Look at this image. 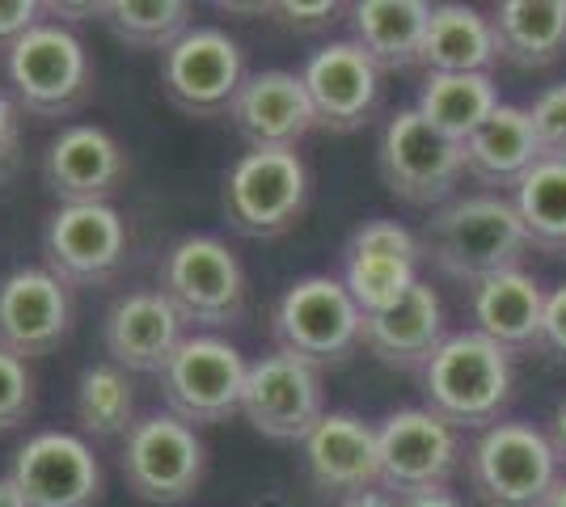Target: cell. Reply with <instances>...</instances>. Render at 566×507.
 Wrapping results in <instances>:
<instances>
[{
  "instance_id": "obj_24",
  "label": "cell",
  "mask_w": 566,
  "mask_h": 507,
  "mask_svg": "<svg viewBox=\"0 0 566 507\" xmlns=\"http://www.w3.org/2000/svg\"><path fill=\"white\" fill-rule=\"evenodd\" d=\"M427 22H431L427 0H359L352 4L355 43L377 64V73H401V68L419 64Z\"/></svg>"
},
{
  "instance_id": "obj_1",
  "label": "cell",
  "mask_w": 566,
  "mask_h": 507,
  "mask_svg": "<svg viewBox=\"0 0 566 507\" xmlns=\"http://www.w3.org/2000/svg\"><path fill=\"white\" fill-rule=\"evenodd\" d=\"M423 254L452 279L482 284L499 271H516L528 233L516 216V203L503 194H465L449 199L423 224Z\"/></svg>"
},
{
  "instance_id": "obj_40",
  "label": "cell",
  "mask_w": 566,
  "mask_h": 507,
  "mask_svg": "<svg viewBox=\"0 0 566 507\" xmlns=\"http://www.w3.org/2000/svg\"><path fill=\"white\" fill-rule=\"evenodd\" d=\"M338 507H401L394 495H385V490H359V495H347Z\"/></svg>"
},
{
  "instance_id": "obj_9",
  "label": "cell",
  "mask_w": 566,
  "mask_h": 507,
  "mask_svg": "<svg viewBox=\"0 0 566 507\" xmlns=\"http://www.w3.org/2000/svg\"><path fill=\"white\" fill-rule=\"evenodd\" d=\"M250 363L241 360L233 342L216 335H190L161 368V393L169 414H178L190 427H212L241 411Z\"/></svg>"
},
{
  "instance_id": "obj_33",
  "label": "cell",
  "mask_w": 566,
  "mask_h": 507,
  "mask_svg": "<svg viewBox=\"0 0 566 507\" xmlns=\"http://www.w3.org/2000/svg\"><path fill=\"white\" fill-rule=\"evenodd\" d=\"M528 119H533V131H537L542 157L566 161V81L537 94V102L528 106Z\"/></svg>"
},
{
  "instance_id": "obj_29",
  "label": "cell",
  "mask_w": 566,
  "mask_h": 507,
  "mask_svg": "<svg viewBox=\"0 0 566 507\" xmlns=\"http://www.w3.org/2000/svg\"><path fill=\"white\" fill-rule=\"evenodd\" d=\"M516 216L528 242L563 254L566 250V161L542 157L516 182Z\"/></svg>"
},
{
  "instance_id": "obj_34",
  "label": "cell",
  "mask_w": 566,
  "mask_h": 507,
  "mask_svg": "<svg viewBox=\"0 0 566 507\" xmlns=\"http://www.w3.org/2000/svg\"><path fill=\"white\" fill-rule=\"evenodd\" d=\"M34 411V381H30V368L25 360L9 356L0 347V432L25 423V414Z\"/></svg>"
},
{
  "instance_id": "obj_15",
  "label": "cell",
  "mask_w": 566,
  "mask_h": 507,
  "mask_svg": "<svg viewBox=\"0 0 566 507\" xmlns=\"http://www.w3.org/2000/svg\"><path fill=\"white\" fill-rule=\"evenodd\" d=\"M48 271L60 284H102L127 254V224L111 203H64L48 224Z\"/></svg>"
},
{
  "instance_id": "obj_35",
  "label": "cell",
  "mask_w": 566,
  "mask_h": 507,
  "mask_svg": "<svg viewBox=\"0 0 566 507\" xmlns=\"http://www.w3.org/2000/svg\"><path fill=\"white\" fill-rule=\"evenodd\" d=\"M347 250H364V254H389V258H410V263H419V254H423L419 237H415L406 224H398V220H385V216L359 224Z\"/></svg>"
},
{
  "instance_id": "obj_19",
  "label": "cell",
  "mask_w": 566,
  "mask_h": 507,
  "mask_svg": "<svg viewBox=\"0 0 566 507\" xmlns=\"http://www.w3.org/2000/svg\"><path fill=\"white\" fill-rule=\"evenodd\" d=\"M182 317L169 305L161 288L148 292H127L118 296L106 314L102 338H106V356L123 372H157L169 363V356L178 351L182 342Z\"/></svg>"
},
{
  "instance_id": "obj_28",
  "label": "cell",
  "mask_w": 566,
  "mask_h": 507,
  "mask_svg": "<svg viewBox=\"0 0 566 507\" xmlns=\"http://www.w3.org/2000/svg\"><path fill=\"white\" fill-rule=\"evenodd\" d=\"M499 89L491 73H427V85L419 89V115L449 140L465 145L482 123L495 115Z\"/></svg>"
},
{
  "instance_id": "obj_7",
  "label": "cell",
  "mask_w": 566,
  "mask_h": 507,
  "mask_svg": "<svg viewBox=\"0 0 566 507\" xmlns=\"http://www.w3.org/2000/svg\"><path fill=\"white\" fill-rule=\"evenodd\" d=\"M161 296L195 326H233L245 314V271L220 237H182L161 263Z\"/></svg>"
},
{
  "instance_id": "obj_6",
  "label": "cell",
  "mask_w": 566,
  "mask_h": 507,
  "mask_svg": "<svg viewBox=\"0 0 566 507\" xmlns=\"http://www.w3.org/2000/svg\"><path fill=\"white\" fill-rule=\"evenodd\" d=\"M308 199V169L296 148H250L224 178V216L245 237L287 233Z\"/></svg>"
},
{
  "instance_id": "obj_8",
  "label": "cell",
  "mask_w": 566,
  "mask_h": 507,
  "mask_svg": "<svg viewBox=\"0 0 566 507\" xmlns=\"http://www.w3.org/2000/svg\"><path fill=\"white\" fill-rule=\"evenodd\" d=\"M203 440L182 423L178 414L153 411L140 423H132L127 444H123V478L127 490L144 504L174 507L195 495L203 483Z\"/></svg>"
},
{
  "instance_id": "obj_17",
  "label": "cell",
  "mask_w": 566,
  "mask_h": 507,
  "mask_svg": "<svg viewBox=\"0 0 566 507\" xmlns=\"http://www.w3.org/2000/svg\"><path fill=\"white\" fill-rule=\"evenodd\" d=\"M229 119L250 148H296L317 127L305 81L283 68L245 76L241 94L229 106Z\"/></svg>"
},
{
  "instance_id": "obj_32",
  "label": "cell",
  "mask_w": 566,
  "mask_h": 507,
  "mask_svg": "<svg viewBox=\"0 0 566 507\" xmlns=\"http://www.w3.org/2000/svg\"><path fill=\"white\" fill-rule=\"evenodd\" d=\"M410 258H389V254H364V250H347V271L343 284L352 292V300L364 314H380L389 305H398L406 292L419 284Z\"/></svg>"
},
{
  "instance_id": "obj_43",
  "label": "cell",
  "mask_w": 566,
  "mask_h": 507,
  "mask_svg": "<svg viewBox=\"0 0 566 507\" xmlns=\"http://www.w3.org/2000/svg\"><path fill=\"white\" fill-rule=\"evenodd\" d=\"M0 507H22L18 495H13V486H9V478H0Z\"/></svg>"
},
{
  "instance_id": "obj_25",
  "label": "cell",
  "mask_w": 566,
  "mask_h": 507,
  "mask_svg": "<svg viewBox=\"0 0 566 507\" xmlns=\"http://www.w3.org/2000/svg\"><path fill=\"white\" fill-rule=\"evenodd\" d=\"M542 161V145L524 106H503L465 140V169L486 187H516Z\"/></svg>"
},
{
  "instance_id": "obj_26",
  "label": "cell",
  "mask_w": 566,
  "mask_h": 507,
  "mask_svg": "<svg viewBox=\"0 0 566 507\" xmlns=\"http://www.w3.org/2000/svg\"><path fill=\"white\" fill-rule=\"evenodd\" d=\"M491 30L507 64L549 68L566 51V0H503Z\"/></svg>"
},
{
  "instance_id": "obj_5",
  "label": "cell",
  "mask_w": 566,
  "mask_h": 507,
  "mask_svg": "<svg viewBox=\"0 0 566 507\" xmlns=\"http://www.w3.org/2000/svg\"><path fill=\"white\" fill-rule=\"evenodd\" d=\"M364 335V309L352 292L334 275H308L296 279L275 305V342L296 360L326 368L343 363L359 347Z\"/></svg>"
},
{
  "instance_id": "obj_13",
  "label": "cell",
  "mask_w": 566,
  "mask_h": 507,
  "mask_svg": "<svg viewBox=\"0 0 566 507\" xmlns=\"http://www.w3.org/2000/svg\"><path fill=\"white\" fill-rule=\"evenodd\" d=\"M9 486L22 507H97L102 465L90 440L72 432H39L18 448Z\"/></svg>"
},
{
  "instance_id": "obj_18",
  "label": "cell",
  "mask_w": 566,
  "mask_h": 507,
  "mask_svg": "<svg viewBox=\"0 0 566 507\" xmlns=\"http://www.w3.org/2000/svg\"><path fill=\"white\" fill-rule=\"evenodd\" d=\"M127 173V152L97 123H72L48 145L43 178L64 203H106Z\"/></svg>"
},
{
  "instance_id": "obj_44",
  "label": "cell",
  "mask_w": 566,
  "mask_h": 507,
  "mask_svg": "<svg viewBox=\"0 0 566 507\" xmlns=\"http://www.w3.org/2000/svg\"><path fill=\"white\" fill-rule=\"evenodd\" d=\"M545 507H566V478H558V486H554V495L545 499Z\"/></svg>"
},
{
  "instance_id": "obj_41",
  "label": "cell",
  "mask_w": 566,
  "mask_h": 507,
  "mask_svg": "<svg viewBox=\"0 0 566 507\" xmlns=\"http://www.w3.org/2000/svg\"><path fill=\"white\" fill-rule=\"evenodd\" d=\"M549 444H554V453H558V465H566V402H558V411H554Z\"/></svg>"
},
{
  "instance_id": "obj_42",
  "label": "cell",
  "mask_w": 566,
  "mask_h": 507,
  "mask_svg": "<svg viewBox=\"0 0 566 507\" xmlns=\"http://www.w3.org/2000/svg\"><path fill=\"white\" fill-rule=\"evenodd\" d=\"M401 507H461L449 490H431V495H419V499H406Z\"/></svg>"
},
{
  "instance_id": "obj_12",
  "label": "cell",
  "mask_w": 566,
  "mask_h": 507,
  "mask_svg": "<svg viewBox=\"0 0 566 507\" xmlns=\"http://www.w3.org/2000/svg\"><path fill=\"white\" fill-rule=\"evenodd\" d=\"M161 85L169 102L187 115H229L233 97L245 85L241 47L220 25H190L174 47L161 51Z\"/></svg>"
},
{
  "instance_id": "obj_36",
  "label": "cell",
  "mask_w": 566,
  "mask_h": 507,
  "mask_svg": "<svg viewBox=\"0 0 566 507\" xmlns=\"http://www.w3.org/2000/svg\"><path fill=\"white\" fill-rule=\"evenodd\" d=\"M18 102L0 94V191L13 182V173L22 166V119H18Z\"/></svg>"
},
{
  "instance_id": "obj_3",
  "label": "cell",
  "mask_w": 566,
  "mask_h": 507,
  "mask_svg": "<svg viewBox=\"0 0 566 507\" xmlns=\"http://www.w3.org/2000/svg\"><path fill=\"white\" fill-rule=\"evenodd\" d=\"M4 73L13 85V102L43 119L72 115L94 89L90 51L60 22H39L13 47H4Z\"/></svg>"
},
{
  "instance_id": "obj_21",
  "label": "cell",
  "mask_w": 566,
  "mask_h": 507,
  "mask_svg": "<svg viewBox=\"0 0 566 507\" xmlns=\"http://www.w3.org/2000/svg\"><path fill=\"white\" fill-rule=\"evenodd\" d=\"M305 465L313 483L343 499L373 490L380 486L377 427L347 411L322 414V423L305 435Z\"/></svg>"
},
{
  "instance_id": "obj_37",
  "label": "cell",
  "mask_w": 566,
  "mask_h": 507,
  "mask_svg": "<svg viewBox=\"0 0 566 507\" xmlns=\"http://www.w3.org/2000/svg\"><path fill=\"white\" fill-rule=\"evenodd\" d=\"M43 13H48V4H39V0H0V47H13L22 34H30L43 22Z\"/></svg>"
},
{
  "instance_id": "obj_30",
  "label": "cell",
  "mask_w": 566,
  "mask_h": 507,
  "mask_svg": "<svg viewBox=\"0 0 566 507\" xmlns=\"http://www.w3.org/2000/svg\"><path fill=\"white\" fill-rule=\"evenodd\" d=\"M136 398L127 385V372L115 363H90L76 381V423L94 440H115L132 432Z\"/></svg>"
},
{
  "instance_id": "obj_31",
  "label": "cell",
  "mask_w": 566,
  "mask_h": 507,
  "mask_svg": "<svg viewBox=\"0 0 566 507\" xmlns=\"http://www.w3.org/2000/svg\"><path fill=\"white\" fill-rule=\"evenodd\" d=\"M102 22L127 47L169 51L190 30V4L187 0H106Z\"/></svg>"
},
{
  "instance_id": "obj_38",
  "label": "cell",
  "mask_w": 566,
  "mask_h": 507,
  "mask_svg": "<svg viewBox=\"0 0 566 507\" xmlns=\"http://www.w3.org/2000/svg\"><path fill=\"white\" fill-rule=\"evenodd\" d=\"M542 351L566 360V284L545 296L542 314Z\"/></svg>"
},
{
  "instance_id": "obj_4",
  "label": "cell",
  "mask_w": 566,
  "mask_h": 507,
  "mask_svg": "<svg viewBox=\"0 0 566 507\" xmlns=\"http://www.w3.org/2000/svg\"><path fill=\"white\" fill-rule=\"evenodd\" d=\"M470 483L486 507H545L558 486V453L533 423H491L470 448Z\"/></svg>"
},
{
  "instance_id": "obj_10",
  "label": "cell",
  "mask_w": 566,
  "mask_h": 507,
  "mask_svg": "<svg viewBox=\"0 0 566 507\" xmlns=\"http://www.w3.org/2000/svg\"><path fill=\"white\" fill-rule=\"evenodd\" d=\"M377 161L385 187L398 194L401 203L431 208V203H444L457 191V182L465 173V145L436 131L410 106V110H398L385 123Z\"/></svg>"
},
{
  "instance_id": "obj_11",
  "label": "cell",
  "mask_w": 566,
  "mask_h": 507,
  "mask_svg": "<svg viewBox=\"0 0 566 507\" xmlns=\"http://www.w3.org/2000/svg\"><path fill=\"white\" fill-rule=\"evenodd\" d=\"M377 457L380 490L406 504L431 490H444L461 457V440L457 427L440 414H431L427 406H406L377 427Z\"/></svg>"
},
{
  "instance_id": "obj_14",
  "label": "cell",
  "mask_w": 566,
  "mask_h": 507,
  "mask_svg": "<svg viewBox=\"0 0 566 507\" xmlns=\"http://www.w3.org/2000/svg\"><path fill=\"white\" fill-rule=\"evenodd\" d=\"M241 414L245 423L266 440H301L322 423L326 398H322V377L317 368L287 351L262 356L245 372V393H241Z\"/></svg>"
},
{
  "instance_id": "obj_22",
  "label": "cell",
  "mask_w": 566,
  "mask_h": 507,
  "mask_svg": "<svg viewBox=\"0 0 566 507\" xmlns=\"http://www.w3.org/2000/svg\"><path fill=\"white\" fill-rule=\"evenodd\" d=\"M444 338H449L444 335V305H440L436 288L419 279L398 305H389L380 314H364V335H359V342L385 368L415 372V368H427V360L436 356V347Z\"/></svg>"
},
{
  "instance_id": "obj_39",
  "label": "cell",
  "mask_w": 566,
  "mask_h": 507,
  "mask_svg": "<svg viewBox=\"0 0 566 507\" xmlns=\"http://www.w3.org/2000/svg\"><path fill=\"white\" fill-rule=\"evenodd\" d=\"M275 13H280L287 25H326L334 18V0H317V4H296V0H287V4H271Z\"/></svg>"
},
{
  "instance_id": "obj_20",
  "label": "cell",
  "mask_w": 566,
  "mask_h": 507,
  "mask_svg": "<svg viewBox=\"0 0 566 507\" xmlns=\"http://www.w3.org/2000/svg\"><path fill=\"white\" fill-rule=\"evenodd\" d=\"M301 81L317 110V127L331 131H359L380 94L377 64L359 51V43H326L313 51Z\"/></svg>"
},
{
  "instance_id": "obj_27",
  "label": "cell",
  "mask_w": 566,
  "mask_h": 507,
  "mask_svg": "<svg viewBox=\"0 0 566 507\" xmlns=\"http://www.w3.org/2000/svg\"><path fill=\"white\" fill-rule=\"evenodd\" d=\"M499 60L491 18L473 4H436L423 34L419 64L427 73H491Z\"/></svg>"
},
{
  "instance_id": "obj_23",
  "label": "cell",
  "mask_w": 566,
  "mask_h": 507,
  "mask_svg": "<svg viewBox=\"0 0 566 507\" xmlns=\"http://www.w3.org/2000/svg\"><path fill=\"white\" fill-rule=\"evenodd\" d=\"M473 330L499 342L503 351H528L542 347V314L545 292L524 271H499L491 279L473 284L470 296Z\"/></svg>"
},
{
  "instance_id": "obj_16",
  "label": "cell",
  "mask_w": 566,
  "mask_h": 507,
  "mask_svg": "<svg viewBox=\"0 0 566 507\" xmlns=\"http://www.w3.org/2000/svg\"><path fill=\"white\" fill-rule=\"evenodd\" d=\"M72 326L69 284L48 266H18L0 279V347L18 360L55 351Z\"/></svg>"
},
{
  "instance_id": "obj_2",
  "label": "cell",
  "mask_w": 566,
  "mask_h": 507,
  "mask_svg": "<svg viewBox=\"0 0 566 507\" xmlns=\"http://www.w3.org/2000/svg\"><path fill=\"white\" fill-rule=\"evenodd\" d=\"M427 411L452 427H491L512 398V351L478 330L449 335L423 368Z\"/></svg>"
}]
</instances>
